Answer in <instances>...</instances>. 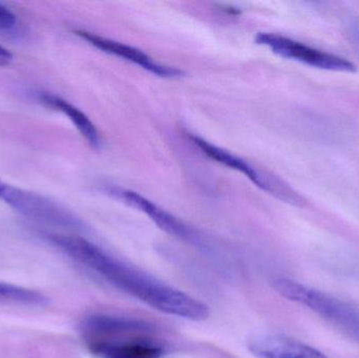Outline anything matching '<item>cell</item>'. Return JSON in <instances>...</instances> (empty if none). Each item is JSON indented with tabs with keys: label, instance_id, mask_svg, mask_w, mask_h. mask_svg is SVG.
<instances>
[{
	"label": "cell",
	"instance_id": "cell-1",
	"mask_svg": "<svg viewBox=\"0 0 359 358\" xmlns=\"http://www.w3.org/2000/svg\"><path fill=\"white\" fill-rule=\"evenodd\" d=\"M50 240L69 258L151 308L194 322H203L209 317L208 307L204 303L124 264L84 237L52 235Z\"/></svg>",
	"mask_w": 359,
	"mask_h": 358
},
{
	"label": "cell",
	"instance_id": "cell-2",
	"mask_svg": "<svg viewBox=\"0 0 359 358\" xmlns=\"http://www.w3.org/2000/svg\"><path fill=\"white\" fill-rule=\"evenodd\" d=\"M143 322L105 315L86 317L81 328L88 351L97 358H162L163 347Z\"/></svg>",
	"mask_w": 359,
	"mask_h": 358
},
{
	"label": "cell",
	"instance_id": "cell-3",
	"mask_svg": "<svg viewBox=\"0 0 359 358\" xmlns=\"http://www.w3.org/2000/svg\"><path fill=\"white\" fill-rule=\"evenodd\" d=\"M273 287L287 300L304 305L326 321L359 338V312L350 305L293 280H276Z\"/></svg>",
	"mask_w": 359,
	"mask_h": 358
},
{
	"label": "cell",
	"instance_id": "cell-4",
	"mask_svg": "<svg viewBox=\"0 0 359 358\" xmlns=\"http://www.w3.org/2000/svg\"><path fill=\"white\" fill-rule=\"evenodd\" d=\"M0 200L23 216L53 226L80 228L81 223L71 212L48 198L0 180Z\"/></svg>",
	"mask_w": 359,
	"mask_h": 358
},
{
	"label": "cell",
	"instance_id": "cell-5",
	"mask_svg": "<svg viewBox=\"0 0 359 358\" xmlns=\"http://www.w3.org/2000/svg\"><path fill=\"white\" fill-rule=\"evenodd\" d=\"M255 41L262 46H267L274 54L283 58L297 61L316 69L341 73L358 71L355 63L344 57L312 48L303 42L280 34L259 33Z\"/></svg>",
	"mask_w": 359,
	"mask_h": 358
},
{
	"label": "cell",
	"instance_id": "cell-6",
	"mask_svg": "<svg viewBox=\"0 0 359 358\" xmlns=\"http://www.w3.org/2000/svg\"><path fill=\"white\" fill-rule=\"evenodd\" d=\"M188 137H189V140L191 141L192 144L198 147L207 157L210 158L211 160L217 162V163L223 164L227 167L242 172L253 184L257 185L263 191H268V193L278 197V199L283 200L287 203L293 204V205L303 206L305 203L303 198L297 195V193H295L288 185L285 184L282 181H278V179L273 178V177L271 178L268 174H263V172L257 170L255 166L249 164L246 160L242 159V158L238 157V156L233 155V153L225 151L221 147L211 144L210 142L196 136V135L189 134Z\"/></svg>",
	"mask_w": 359,
	"mask_h": 358
},
{
	"label": "cell",
	"instance_id": "cell-7",
	"mask_svg": "<svg viewBox=\"0 0 359 358\" xmlns=\"http://www.w3.org/2000/svg\"><path fill=\"white\" fill-rule=\"evenodd\" d=\"M75 33L76 35L79 36L82 39L94 46L95 48H99L103 52L109 53V54L115 55V56L120 57V58L126 59V60L142 67L145 71L155 74V75L160 76V77L177 78L183 75V71L181 69L161 64V63L157 62L155 59L149 56L147 53L134 48V46L96 35V34L90 33V32L81 31V29L76 31Z\"/></svg>",
	"mask_w": 359,
	"mask_h": 358
},
{
	"label": "cell",
	"instance_id": "cell-8",
	"mask_svg": "<svg viewBox=\"0 0 359 358\" xmlns=\"http://www.w3.org/2000/svg\"><path fill=\"white\" fill-rule=\"evenodd\" d=\"M111 193L119 198L128 205L147 214L159 228L170 233V235L186 241H191L194 237L192 231L183 222L140 193L122 188H111Z\"/></svg>",
	"mask_w": 359,
	"mask_h": 358
},
{
	"label": "cell",
	"instance_id": "cell-9",
	"mask_svg": "<svg viewBox=\"0 0 359 358\" xmlns=\"http://www.w3.org/2000/svg\"><path fill=\"white\" fill-rule=\"evenodd\" d=\"M248 347L257 358H328L318 349L285 336H262Z\"/></svg>",
	"mask_w": 359,
	"mask_h": 358
},
{
	"label": "cell",
	"instance_id": "cell-10",
	"mask_svg": "<svg viewBox=\"0 0 359 358\" xmlns=\"http://www.w3.org/2000/svg\"><path fill=\"white\" fill-rule=\"evenodd\" d=\"M40 99H41L42 102L46 103L48 106L67 116L73 122L76 128L79 130L80 134L93 147L98 149L100 146L101 140L98 130L81 109H78L65 99L56 96V95L44 94L40 97Z\"/></svg>",
	"mask_w": 359,
	"mask_h": 358
},
{
	"label": "cell",
	"instance_id": "cell-11",
	"mask_svg": "<svg viewBox=\"0 0 359 358\" xmlns=\"http://www.w3.org/2000/svg\"><path fill=\"white\" fill-rule=\"evenodd\" d=\"M0 302L37 306L43 305L46 303V298L33 290L0 283Z\"/></svg>",
	"mask_w": 359,
	"mask_h": 358
},
{
	"label": "cell",
	"instance_id": "cell-12",
	"mask_svg": "<svg viewBox=\"0 0 359 358\" xmlns=\"http://www.w3.org/2000/svg\"><path fill=\"white\" fill-rule=\"evenodd\" d=\"M16 25V15L8 6L0 4V32L12 31Z\"/></svg>",
	"mask_w": 359,
	"mask_h": 358
},
{
	"label": "cell",
	"instance_id": "cell-13",
	"mask_svg": "<svg viewBox=\"0 0 359 358\" xmlns=\"http://www.w3.org/2000/svg\"><path fill=\"white\" fill-rule=\"evenodd\" d=\"M13 61V55L8 48L0 46V67H6Z\"/></svg>",
	"mask_w": 359,
	"mask_h": 358
}]
</instances>
